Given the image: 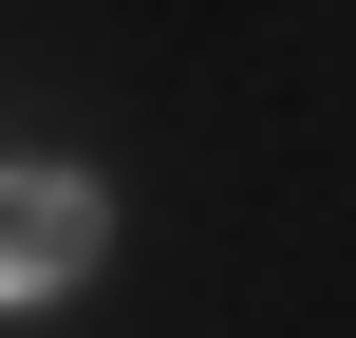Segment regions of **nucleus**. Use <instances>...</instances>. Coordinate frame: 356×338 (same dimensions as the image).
<instances>
[{"instance_id": "obj_1", "label": "nucleus", "mask_w": 356, "mask_h": 338, "mask_svg": "<svg viewBox=\"0 0 356 338\" xmlns=\"http://www.w3.org/2000/svg\"><path fill=\"white\" fill-rule=\"evenodd\" d=\"M94 226H113V207H94L75 169H19V188H0V301H56V282L94 263Z\"/></svg>"}]
</instances>
